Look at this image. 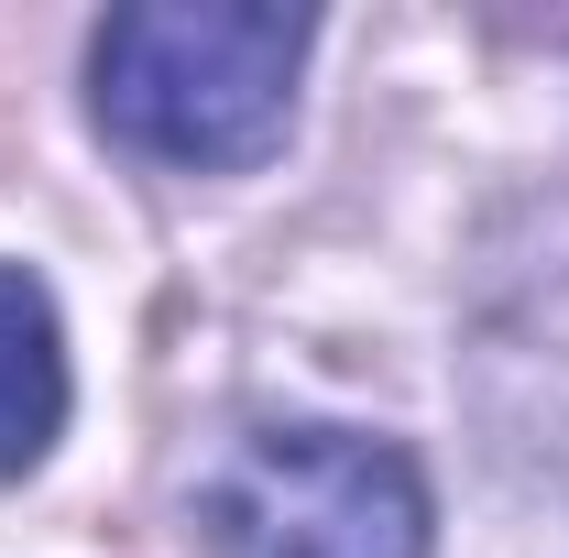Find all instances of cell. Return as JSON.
Wrapping results in <instances>:
<instances>
[{
  "label": "cell",
  "mask_w": 569,
  "mask_h": 558,
  "mask_svg": "<svg viewBox=\"0 0 569 558\" xmlns=\"http://www.w3.org/2000/svg\"><path fill=\"white\" fill-rule=\"evenodd\" d=\"M307 44L318 22L284 0H132L88 33V110L142 165L241 176L296 121Z\"/></svg>",
  "instance_id": "obj_1"
},
{
  "label": "cell",
  "mask_w": 569,
  "mask_h": 558,
  "mask_svg": "<svg viewBox=\"0 0 569 558\" xmlns=\"http://www.w3.org/2000/svg\"><path fill=\"white\" fill-rule=\"evenodd\" d=\"M77 372H67V318L33 263H0V482H22L67 438Z\"/></svg>",
  "instance_id": "obj_3"
},
{
  "label": "cell",
  "mask_w": 569,
  "mask_h": 558,
  "mask_svg": "<svg viewBox=\"0 0 569 558\" xmlns=\"http://www.w3.org/2000/svg\"><path fill=\"white\" fill-rule=\"evenodd\" d=\"M209 558H427V471L372 427H241L198 482Z\"/></svg>",
  "instance_id": "obj_2"
}]
</instances>
